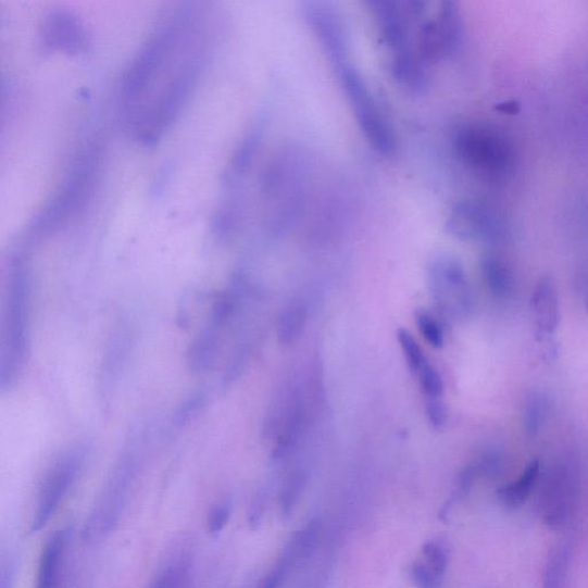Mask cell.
<instances>
[{
    "label": "cell",
    "instance_id": "obj_1",
    "mask_svg": "<svg viewBox=\"0 0 588 588\" xmlns=\"http://www.w3.org/2000/svg\"><path fill=\"white\" fill-rule=\"evenodd\" d=\"M216 40L214 13L187 4L152 30L128 66L118 97L124 132L151 147L167 135L209 66Z\"/></svg>",
    "mask_w": 588,
    "mask_h": 588
},
{
    "label": "cell",
    "instance_id": "obj_2",
    "mask_svg": "<svg viewBox=\"0 0 588 588\" xmlns=\"http://www.w3.org/2000/svg\"><path fill=\"white\" fill-rule=\"evenodd\" d=\"M103 157V147L98 139L88 141L80 149L62 184L32 220L26 242L42 240L62 232L86 212L99 185Z\"/></svg>",
    "mask_w": 588,
    "mask_h": 588
},
{
    "label": "cell",
    "instance_id": "obj_3",
    "mask_svg": "<svg viewBox=\"0 0 588 588\" xmlns=\"http://www.w3.org/2000/svg\"><path fill=\"white\" fill-rule=\"evenodd\" d=\"M30 282L25 253L18 251L10 262L5 289L0 358V384L3 390L13 387L25 367L29 337Z\"/></svg>",
    "mask_w": 588,
    "mask_h": 588
},
{
    "label": "cell",
    "instance_id": "obj_4",
    "mask_svg": "<svg viewBox=\"0 0 588 588\" xmlns=\"http://www.w3.org/2000/svg\"><path fill=\"white\" fill-rule=\"evenodd\" d=\"M335 70L364 139L377 154L393 157L398 150L397 137L366 80L351 62Z\"/></svg>",
    "mask_w": 588,
    "mask_h": 588
},
{
    "label": "cell",
    "instance_id": "obj_5",
    "mask_svg": "<svg viewBox=\"0 0 588 588\" xmlns=\"http://www.w3.org/2000/svg\"><path fill=\"white\" fill-rule=\"evenodd\" d=\"M454 150L465 166L483 175H503L512 164L509 141L489 126L468 125L461 128L454 137Z\"/></svg>",
    "mask_w": 588,
    "mask_h": 588
},
{
    "label": "cell",
    "instance_id": "obj_6",
    "mask_svg": "<svg viewBox=\"0 0 588 588\" xmlns=\"http://www.w3.org/2000/svg\"><path fill=\"white\" fill-rule=\"evenodd\" d=\"M421 18L415 34L420 57L428 66L452 55L462 39V17L458 5L442 2L438 10Z\"/></svg>",
    "mask_w": 588,
    "mask_h": 588
},
{
    "label": "cell",
    "instance_id": "obj_7",
    "mask_svg": "<svg viewBox=\"0 0 588 588\" xmlns=\"http://www.w3.org/2000/svg\"><path fill=\"white\" fill-rule=\"evenodd\" d=\"M580 497V479L576 466L561 462L547 474L539 509L542 521L552 529H562L576 516Z\"/></svg>",
    "mask_w": 588,
    "mask_h": 588
},
{
    "label": "cell",
    "instance_id": "obj_8",
    "mask_svg": "<svg viewBox=\"0 0 588 588\" xmlns=\"http://www.w3.org/2000/svg\"><path fill=\"white\" fill-rule=\"evenodd\" d=\"M434 300L440 311L452 317H463L473 308L468 279L461 263L451 255L436 257L429 267Z\"/></svg>",
    "mask_w": 588,
    "mask_h": 588
},
{
    "label": "cell",
    "instance_id": "obj_9",
    "mask_svg": "<svg viewBox=\"0 0 588 588\" xmlns=\"http://www.w3.org/2000/svg\"><path fill=\"white\" fill-rule=\"evenodd\" d=\"M85 450L75 448L60 456L51 466L40 486L36 510L32 521V531L38 533L52 520L60 503L63 502L71 486L79 474L85 461Z\"/></svg>",
    "mask_w": 588,
    "mask_h": 588
},
{
    "label": "cell",
    "instance_id": "obj_10",
    "mask_svg": "<svg viewBox=\"0 0 588 588\" xmlns=\"http://www.w3.org/2000/svg\"><path fill=\"white\" fill-rule=\"evenodd\" d=\"M302 14L334 68L350 62L348 29L336 7L315 0L302 4Z\"/></svg>",
    "mask_w": 588,
    "mask_h": 588
},
{
    "label": "cell",
    "instance_id": "obj_11",
    "mask_svg": "<svg viewBox=\"0 0 588 588\" xmlns=\"http://www.w3.org/2000/svg\"><path fill=\"white\" fill-rule=\"evenodd\" d=\"M445 228L462 241H491L499 234V222L495 212L484 202L465 199L452 208Z\"/></svg>",
    "mask_w": 588,
    "mask_h": 588
},
{
    "label": "cell",
    "instance_id": "obj_12",
    "mask_svg": "<svg viewBox=\"0 0 588 588\" xmlns=\"http://www.w3.org/2000/svg\"><path fill=\"white\" fill-rule=\"evenodd\" d=\"M40 46L47 52L76 55L90 47L88 29L73 13L63 10L51 12L40 26Z\"/></svg>",
    "mask_w": 588,
    "mask_h": 588
},
{
    "label": "cell",
    "instance_id": "obj_13",
    "mask_svg": "<svg viewBox=\"0 0 588 588\" xmlns=\"http://www.w3.org/2000/svg\"><path fill=\"white\" fill-rule=\"evenodd\" d=\"M449 564V552L438 541L423 546L411 567V578L416 588H440Z\"/></svg>",
    "mask_w": 588,
    "mask_h": 588
},
{
    "label": "cell",
    "instance_id": "obj_14",
    "mask_svg": "<svg viewBox=\"0 0 588 588\" xmlns=\"http://www.w3.org/2000/svg\"><path fill=\"white\" fill-rule=\"evenodd\" d=\"M531 309L538 335L553 336L561 320L558 288L551 277H543L537 284L531 298Z\"/></svg>",
    "mask_w": 588,
    "mask_h": 588
},
{
    "label": "cell",
    "instance_id": "obj_15",
    "mask_svg": "<svg viewBox=\"0 0 588 588\" xmlns=\"http://www.w3.org/2000/svg\"><path fill=\"white\" fill-rule=\"evenodd\" d=\"M70 531H54L40 553L35 588H59L62 577L63 560L67 549Z\"/></svg>",
    "mask_w": 588,
    "mask_h": 588
},
{
    "label": "cell",
    "instance_id": "obj_16",
    "mask_svg": "<svg viewBox=\"0 0 588 588\" xmlns=\"http://www.w3.org/2000/svg\"><path fill=\"white\" fill-rule=\"evenodd\" d=\"M315 534L316 529L313 525L298 533L270 574L261 580L259 588H279L297 560L305 555L311 549Z\"/></svg>",
    "mask_w": 588,
    "mask_h": 588
},
{
    "label": "cell",
    "instance_id": "obj_17",
    "mask_svg": "<svg viewBox=\"0 0 588 588\" xmlns=\"http://www.w3.org/2000/svg\"><path fill=\"white\" fill-rule=\"evenodd\" d=\"M541 465L533 461L514 480L501 486L497 492L498 500L506 509H517L530 498L539 481Z\"/></svg>",
    "mask_w": 588,
    "mask_h": 588
},
{
    "label": "cell",
    "instance_id": "obj_18",
    "mask_svg": "<svg viewBox=\"0 0 588 588\" xmlns=\"http://www.w3.org/2000/svg\"><path fill=\"white\" fill-rule=\"evenodd\" d=\"M481 276L486 288L496 298L509 297L514 288L513 274L505 263L495 255H485L480 261Z\"/></svg>",
    "mask_w": 588,
    "mask_h": 588
},
{
    "label": "cell",
    "instance_id": "obj_19",
    "mask_svg": "<svg viewBox=\"0 0 588 588\" xmlns=\"http://www.w3.org/2000/svg\"><path fill=\"white\" fill-rule=\"evenodd\" d=\"M571 552V547L565 542L553 547L543 567L542 588H565L572 561Z\"/></svg>",
    "mask_w": 588,
    "mask_h": 588
},
{
    "label": "cell",
    "instance_id": "obj_20",
    "mask_svg": "<svg viewBox=\"0 0 588 588\" xmlns=\"http://www.w3.org/2000/svg\"><path fill=\"white\" fill-rule=\"evenodd\" d=\"M190 578V559L180 556L168 563L148 588H188Z\"/></svg>",
    "mask_w": 588,
    "mask_h": 588
},
{
    "label": "cell",
    "instance_id": "obj_21",
    "mask_svg": "<svg viewBox=\"0 0 588 588\" xmlns=\"http://www.w3.org/2000/svg\"><path fill=\"white\" fill-rule=\"evenodd\" d=\"M306 309L301 306L300 303H295L280 315L278 324V338L284 345L295 342L305 328L306 324Z\"/></svg>",
    "mask_w": 588,
    "mask_h": 588
},
{
    "label": "cell",
    "instance_id": "obj_22",
    "mask_svg": "<svg viewBox=\"0 0 588 588\" xmlns=\"http://www.w3.org/2000/svg\"><path fill=\"white\" fill-rule=\"evenodd\" d=\"M397 339L400 343L405 362L409 364V368L413 373H418L424 364L427 363V361L424 359L420 343L416 341L414 336L405 329L398 330Z\"/></svg>",
    "mask_w": 588,
    "mask_h": 588
},
{
    "label": "cell",
    "instance_id": "obj_23",
    "mask_svg": "<svg viewBox=\"0 0 588 588\" xmlns=\"http://www.w3.org/2000/svg\"><path fill=\"white\" fill-rule=\"evenodd\" d=\"M416 326L425 340H427L434 349L443 347L445 338L442 329L436 318L427 311L420 310L415 314Z\"/></svg>",
    "mask_w": 588,
    "mask_h": 588
},
{
    "label": "cell",
    "instance_id": "obj_24",
    "mask_svg": "<svg viewBox=\"0 0 588 588\" xmlns=\"http://www.w3.org/2000/svg\"><path fill=\"white\" fill-rule=\"evenodd\" d=\"M422 392L431 399H440L443 393V380L429 363H425L418 372Z\"/></svg>",
    "mask_w": 588,
    "mask_h": 588
},
{
    "label": "cell",
    "instance_id": "obj_25",
    "mask_svg": "<svg viewBox=\"0 0 588 588\" xmlns=\"http://www.w3.org/2000/svg\"><path fill=\"white\" fill-rule=\"evenodd\" d=\"M546 403L539 397H534L527 403L524 415V427L527 434L535 436L539 433L546 416Z\"/></svg>",
    "mask_w": 588,
    "mask_h": 588
},
{
    "label": "cell",
    "instance_id": "obj_26",
    "mask_svg": "<svg viewBox=\"0 0 588 588\" xmlns=\"http://www.w3.org/2000/svg\"><path fill=\"white\" fill-rule=\"evenodd\" d=\"M232 509L228 501H222L210 511L208 516V530L212 536H216L225 529L230 518Z\"/></svg>",
    "mask_w": 588,
    "mask_h": 588
},
{
    "label": "cell",
    "instance_id": "obj_27",
    "mask_svg": "<svg viewBox=\"0 0 588 588\" xmlns=\"http://www.w3.org/2000/svg\"><path fill=\"white\" fill-rule=\"evenodd\" d=\"M427 416L433 427L439 429L448 421V409L440 399H431L427 404Z\"/></svg>",
    "mask_w": 588,
    "mask_h": 588
},
{
    "label": "cell",
    "instance_id": "obj_28",
    "mask_svg": "<svg viewBox=\"0 0 588 588\" xmlns=\"http://www.w3.org/2000/svg\"><path fill=\"white\" fill-rule=\"evenodd\" d=\"M500 113L514 115L517 114L521 110V107L518 104V101L516 100H509L503 101V103L497 105L496 108Z\"/></svg>",
    "mask_w": 588,
    "mask_h": 588
},
{
    "label": "cell",
    "instance_id": "obj_29",
    "mask_svg": "<svg viewBox=\"0 0 588 588\" xmlns=\"http://www.w3.org/2000/svg\"><path fill=\"white\" fill-rule=\"evenodd\" d=\"M587 311H588V300H587Z\"/></svg>",
    "mask_w": 588,
    "mask_h": 588
}]
</instances>
